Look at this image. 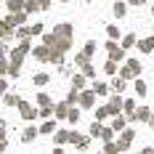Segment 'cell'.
<instances>
[{"mask_svg": "<svg viewBox=\"0 0 154 154\" xmlns=\"http://www.w3.org/2000/svg\"><path fill=\"white\" fill-rule=\"evenodd\" d=\"M138 75H141V64H138V59H125L122 69H120V77H125V80H136Z\"/></svg>", "mask_w": 154, "mask_h": 154, "instance_id": "cell-1", "label": "cell"}, {"mask_svg": "<svg viewBox=\"0 0 154 154\" xmlns=\"http://www.w3.org/2000/svg\"><path fill=\"white\" fill-rule=\"evenodd\" d=\"M19 114H21V120H27V122H35V120H37V117H40V106L35 109L29 104V101H19Z\"/></svg>", "mask_w": 154, "mask_h": 154, "instance_id": "cell-2", "label": "cell"}, {"mask_svg": "<svg viewBox=\"0 0 154 154\" xmlns=\"http://www.w3.org/2000/svg\"><path fill=\"white\" fill-rule=\"evenodd\" d=\"M16 37V24L11 21V16H5V19H0V40H11Z\"/></svg>", "mask_w": 154, "mask_h": 154, "instance_id": "cell-3", "label": "cell"}, {"mask_svg": "<svg viewBox=\"0 0 154 154\" xmlns=\"http://www.w3.org/2000/svg\"><path fill=\"white\" fill-rule=\"evenodd\" d=\"M109 114L114 117V114H122V106H125V98H122V93H112L109 96Z\"/></svg>", "mask_w": 154, "mask_h": 154, "instance_id": "cell-4", "label": "cell"}, {"mask_svg": "<svg viewBox=\"0 0 154 154\" xmlns=\"http://www.w3.org/2000/svg\"><path fill=\"white\" fill-rule=\"evenodd\" d=\"M80 109H93L96 106V91L93 88H88V91H80Z\"/></svg>", "mask_w": 154, "mask_h": 154, "instance_id": "cell-5", "label": "cell"}, {"mask_svg": "<svg viewBox=\"0 0 154 154\" xmlns=\"http://www.w3.org/2000/svg\"><path fill=\"white\" fill-rule=\"evenodd\" d=\"M69 143H75L80 152H85V149L91 146V136H80L77 130H69Z\"/></svg>", "mask_w": 154, "mask_h": 154, "instance_id": "cell-6", "label": "cell"}, {"mask_svg": "<svg viewBox=\"0 0 154 154\" xmlns=\"http://www.w3.org/2000/svg\"><path fill=\"white\" fill-rule=\"evenodd\" d=\"M106 53H109V59H114L117 64L125 61V48H122V45H117L114 40H109V43H106Z\"/></svg>", "mask_w": 154, "mask_h": 154, "instance_id": "cell-7", "label": "cell"}, {"mask_svg": "<svg viewBox=\"0 0 154 154\" xmlns=\"http://www.w3.org/2000/svg\"><path fill=\"white\" fill-rule=\"evenodd\" d=\"M32 56L40 64H48V59H51V45H45V43H43V45H35L32 48Z\"/></svg>", "mask_w": 154, "mask_h": 154, "instance_id": "cell-8", "label": "cell"}, {"mask_svg": "<svg viewBox=\"0 0 154 154\" xmlns=\"http://www.w3.org/2000/svg\"><path fill=\"white\" fill-rule=\"evenodd\" d=\"M69 109H72V104L64 98V101H59V104H56V109H53V117H56V120H66V117H69Z\"/></svg>", "mask_w": 154, "mask_h": 154, "instance_id": "cell-9", "label": "cell"}, {"mask_svg": "<svg viewBox=\"0 0 154 154\" xmlns=\"http://www.w3.org/2000/svg\"><path fill=\"white\" fill-rule=\"evenodd\" d=\"M133 138H136V130H133V128H122V130H120V143H122V149L125 152H128V146H130V143H133Z\"/></svg>", "mask_w": 154, "mask_h": 154, "instance_id": "cell-10", "label": "cell"}, {"mask_svg": "<svg viewBox=\"0 0 154 154\" xmlns=\"http://www.w3.org/2000/svg\"><path fill=\"white\" fill-rule=\"evenodd\" d=\"M37 136H40V128L29 125V128H24V133H21V143H32Z\"/></svg>", "mask_w": 154, "mask_h": 154, "instance_id": "cell-11", "label": "cell"}, {"mask_svg": "<svg viewBox=\"0 0 154 154\" xmlns=\"http://www.w3.org/2000/svg\"><path fill=\"white\" fill-rule=\"evenodd\" d=\"M53 32H56V37H72V35H75V27L64 21V24H56V27H53Z\"/></svg>", "mask_w": 154, "mask_h": 154, "instance_id": "cell-12", "label": "cell"}, {"mask_svg": "<svg viewBox=\"0 0 154 154\" xmlns=\"http://www.w3.org/2000/svg\"><path fill=\"white\" fill-rule=\"evenodd\" d=\"M64 51H59V48H51V59H48V64H53V66H61L64 64Z\"/></svg>", "mask_w": 154, "mask_h": 154, "instance_id": "cell-13", "label": "cell"}, {"mask_svg": "<svg viewBox=\"0 0 154 154\" xmlns=\"http://www.w3.org/2000/svg\"><path fill=\"white\" fill-rule=\"evenodd\" d=\"M152 106H138L136 109V122H149V117H152Z\"/></svg>", "mask_w": 154, "mask_h": 154, "instance_id": "cell-14", "label": "cell"}, {"mask_svg": "<svg viewBox=\"0 0 154 154\" xmlns=\"http://www.w3.org/2000/svg\"><path fill=\"white\" fill-rule=\"evenodd\" d=\"M114 133H117V130H114L112 125H101V130H98V138L106 143V141H112V138H114Z\"/></svg>", "mask_w": 154, "mask_h": 154, "instance_id": "cell-15", "label": "cell"}, {"mask_svg": "<svg viewBox=\"0 0 154 154\" xmlns=\"http://www.w3.org/2000/svg\"><path fill=\"white\" fill-rule=\"evenodd\" d=\"M138 51H141V53H152V51H154V35H152V37L138 40Z\"/></svg>", "mask_w": 154, "mask_h": 154, "instance_id": "cell-16", "label": "cell"}, {"mask_svg": "<svg viewBox=\"0 0 154 154\" xmlns=\"http://www.w3.org/2000/svg\"><path fill=\"white\" fill-rule=\"evenodd\" d=\"M104 152H106V154H117V152H125V149H122V143H120V141L112 138V141L104 143Z\"/></svg>", "mask_w": 154, "mask_h": 154, "instance_id": "cell-17", "label": "cell"}, {"mask_svg": "<svg viewBox=\"0 0 154 154\" xmlns=\"http://www.w3.org/2000/svg\"><path fill=\"white\" fill-rule=\"evenodd\" d=\"M27 11H24V8H21V11H14V14H11V21H14L16 27H21V24H27Z\"/></svg>", "mask_w": 154, "mask_h": 154, "instance_id": "cell-18", "label": "cell"}, {"mask_svg": "<svg viewBox=\"0 0 154 154\" xmlns=\"http://www.w3.org/2000/svg\"><path fill=\"white\" fill-rule=\"evenodd\" d=\"M53 141H56V146H64V143H69V130H59V128H56V133H53Z\"/></svg>", "mask_w": 154, "mask_h": 154, "instance_id": "cell-19", "label": "cell"}, {"mask_svg": "<svg viewBox=\"0 0 154 154\" xmlns=\"http://www.w3.org/2000/svg\"><path fill=\"white\" fill-rule=\"evenodd\" d=\"M29 37H32L29 24H21V27H16V40H29Z\"/></svg>", "mask_w": 154, "mask_h": 154, "instance_id": "cell-20", "label": "cell"}, {"mask_svg": "<svg viewBox=\"0 0 154 154\" xmlns=\"http://www.w3.org/2000/svg\"><path fill=\"white\" fill-rule=\"evenodd\" d=\"M19 101H21V98H19L16 93H5V96H3V104H5L8 109H16V106H19Z\"/></svg>", "mask_w": 154, "mask_h": 154, "instance_id": "cell-21", "label": "cell"}, {"mask_svg": "<svg viewBox=\"0 0 154 154\" xmlns=\"http://www.w3.org/2000/svg\"><path fill=\"white\" fill-rule=\"evenodd\" d=\"M32 82H35L37 88H43V85H48V82H51V75H48V72H37V75L32 77Z\"/></svg>", "mask_w": 154, "mask_h": 154, "instance_id": "cell-22", "label": "cell"}, {"mask_svg": "<svg viewBox=\"0 0 154 154\" xmlns=\"http://www.w3.org/2000/svg\"><path fill=\"white\" fill-rule=\"evenodd\" d=\"M91 88L96 91V96H109L112 93V85H106V82H93Z\"/></svg>", "mask_w": 154, "mask_h": 154, "instance_id": "cell-23", "label": "cell"}, {"mask_svg": "<svg viewBox=\"0 0 154 154\" xmlns=\"http://www.w3.org/2000/svg\"><path fill=\"white\" fill-rule=\"evenodd\" d=\"M112 128L120 133L122 128H128V117H125V114H114V120H112Z\"/></svg>", "mask_w": 154, "mask_h": 154, "instance_id": "cell-24", "label": "cell"}, {"mask_svg": "<svg viewBox=\"0 0 154 154\" xmlns=\"http://www.w3.org/2000/svg\"><path fill=\"white\" fill-rule=\"evenodd\" d=\"M40 133H43V136H53V133H56V122H53V120L48 117L45 122L40 125Z\"/></svg>", "mask_w": 154, "mask_h": 154, "instance_id": "cell-25", "label": "cell"}, {"mask_svg": "<svg viewBox=\"0 0 154 154\" xmlns=\"http://www.w3.org/2000/svg\"><path fill=\"white\" fill-rule=\"evenodd\" d=\"M133 91H136V93L141 96V98H143V96L149 93V85H146V82H143L141 77H136V82H133Z\"/></svg>", "mask_w": 154, "mask_h": 154, "instance_id": "cell-26", "label": "cell"}, {"mask_svg": "<svg viewBox=\"0 0 154 154\" xmlns=\"http://www.w3.org/2000/svg\"><path fill=\"white\" fill-rule=\"evenodd\" d=\"M125 82H128L125 77H117V75H114V80H112V93H122L125 91Z\"/></svg>", "mask_w": 154, "mask_h": 154, "instance_id": "cell-27", "label": "cell"}, {"mask_svg": "<svg viewBox=\"0 0 154 154\" xmlns=\"http://www.w3.org/2000/svg\"><path fill=\"white\" fill-rule=\"evenodd\" d=\"M85 80H88V77L82 75V72H80V75H75V77H72V88H77V91H85Z\"/></svg>", "mask_w": 154, "mask_h": 154, "instance_id": "cell-28", "label": "cell"}, {"mask_svg": "<svg viewBox=\"0 0 154 154\" xmlns=\"http://www.w3.org/2000/svg\"><path fill=\"white\" fill-rule=\"evenodd\" d=\"M136 43H138V37H136V35H125V37H122V43H120V45H122L125 51H128V48H136Z\"/></svg>", "mask_w": 154, "mask_h": 154, "instance_id": "cell-29", "label": "cell"}, {"mask_svg": "<svg viewBox=\"0 0 154 154\" xmlns=\"http://www.w3.org/2000/svg\"><path fill=\"white\" fill-rule=\"evenodd\" d=\"M5 8L14 14V11H21L24 8V0H5Z\"/></svg>", "mask_w": 154, "mask_h": 154, "instance_id": "cell-30", "label": "cell"}, {"mask_svg": "<svg viewBox=\"0 0 154 154\" xmlns=\"http://www.w3.org/2000/svg\"><path fill=\"white\" fill-rule=\"evenodd\" d=\"M24 11H27V14L40 11V0H24Z\"/></svg>", "mask_w": 154, "mask_h": 154, "instance_id": "cell-31", "label": "cell"}, {"mask_svg": "<svg viewBox=\"0 0 154 154\" xmlns=\"http://www.w3.org/2000/svg\"><path fill=\"white\" fill-rule=\"evenodd\" d=\"M8 69H11V59L8 56H0V77L8 75Z\"/></svg>", "mask_w": 154, "mask_h": 154, "instance_id": "cell-32", "label": "cell"}, {"mask_svg": "<svg viewBox=\"0 0 154 154\" xmlns=\"http://www.w3.org/2000/svg\"><path fill=\"white\" fill-rule=\"evenodd\" d=\"M112 11H114V16H117V19H122V16L128 14V5H125V3H120V0H117V3H114V8H112Z\"/></svg>", "mask_w": 154, "mask_h": 154, "instance_id": "cell-33", "label": "cell"}, {"mask_svg": "<svg viewBox=\"0 0 154 154\" xmlns=\"http://www.w3.org/2000/svg\"><path fill=\"white\" fill-rule=\"evenodd\" d=\"M85 64H91V56L82 51V53H77V56H75V66H85Z\"/></svg>", "mask_w": 154, "mask_h": 154, "instance_id": "cell-34", "label": "cell"}, {"mask_svg": "<svg viewBox=\"0 0 154 154\" xmlns=\"http://www.w3.org/2000/svg\"><path fill=\"white\" fill-rule=\"evenodd\" d=\"M104 72H106V75H117V61H114V59H106V64H104Z\"/></svg>", "mask_w": 154, "mask_h": 154, "instance_id": "cell-35", "label": "cell"}, {"mask_svg": "<svg viewBox=\"0 0 154 154\" xmlns=\"http://www.w3.org/2000/svg\"><path fill=\"white\" fill-rule=\"evenodd\" d=\"M35 101H37V106H48V104H53V98H51L48 93H37V98H35Z\"/></svg>", "mask_w": 154, "mask_h": 154, "instance_id": "cell-36", "label": "cell"}, {"mask_svg": "<svg viewBox=\"0 0 154 154\" xmlns=\"http://www.w3.org/2000/svg\"><path fill=\"white\" fill-rule=\"evenodd\" d=\"M93 112H96V120H106V117H112L106 104H104V106H98V109H93Z\"/></svg>", "mask_w": 154, "mask_h": 154, "instance_id": "cell-37", "label": "cell"}, {"mask_svg": "<svg viewBox=\"0 0 154 154\" xmlns=\"http://www.w3.org/2000/svg\"><path fill=\"white\" fill-rule=\"evenodd\" d=\"M53 109H56V104H48V106H40V117H43V120L53 117Z\"/></svg>", "mask_w": 154, "mask_h": 154, "instance_id": "cell-38", "label": "cell"}, {"mask_svg": "<svg viewBox=\"0 0 154 154\" xmlns=\"http://www.w3.org/2000/svg\"><path fill=\"white\" fill-rule=\"evenodd\" d=\"M43 43H45V45H56V32H43Z\"/></svg>", "mask_w": 154, "mask_h": 154, "instance_id": "cell-39", "label": "cell"}, {"mask_svg": "<svg viewBox=\"0 0 154 154\" xmlns=\"http://www.w3.org/2000/svg\"><path fill=\"white\" fill-rule=\"evenodd\" d=\"M106 35H109V40H120V27L109 24V27H106Z\"/></svg>", "mask_w": 154, "mask_h": 154, "instance_id": "cell-40", "label": "cell"}, {"mask_svg": "<svg viewBox=\"0 0 154 154\" xmlns=\"http://www.w3.org/2000/svg\"><path fill=\"white\" fill-rule=\"evenodd\" d=\"M66 101H69V104H77V101H80V91H77V88H69V93H66Z\"/></svg>", "mask_w": 154, "mask_h": 154, "instance_id": "cell-41", "label": "cell"}, {"mask_svg": "<svg viewBox=\"0 0 154 154\" xmlns=\"http://www.w3.org/2000/svg\"><path fill=\"white\" fill-rule=\"evenodd\" d=\"M80 69H82V75L88 77V80H91V77H96V66H93V64H85V66H80Z\"/></svg>", "mask_w": 154, "mask_h": 154, "instance_id": "cell-42", "label": "cell"}, {"mask_svg": "<svg viewBox=\"0 0 154 154\" xmlns=\"http://www.w3.org/2000/svg\"><path fill=\"white\" fill-rule=\"evenodd\" d=\"M72 125H77V120H80V109H75V104H72V109H69V117H66Z\"/></svg>", "mask_w": 154, "mask_h": 154, "instance_id": "cell-43", "label": "cell"}, {"mask_svg": "<svg viewBox=\"0 0 154 154\" xmlns=\"http://www.w3.org/2000/svg\"><path fill=\"white\" fill-rule=\"evenodd\" d=\"M88 130H91V138H98V130H101V120H96V122H93Z\"/></svg>", "mask_w": 154, "mask_h": 154, "instance_id": "cell-44", "label": "cell"}, {"mask_svg": "<svg viewBox=\"0 0 154 154\" xmlns=\"http://www.w3.org/2000/svg\"><path fill=\"white\" fill-rule=\"evenodd\" d=\"M82 51H85V53H88V56H93V53H96V40H88V43H85V48H82Z\"/></svg>", "mask_w": 154, "mask_h": 154, "instance_id": "cell-45", "label": "cell"}, {"mask_svg": "<svg viewBox=\"0 0 154 154\" xmlns=\"http://www.w3.org/2000/svg\"><path fill=\"white\" fill-rule=\"evenodd\" d=\"M11 48H8V40H0V56H8Z\"/></svg>", "mask_w": 154, "mask_h": 154, "instance_id": "cell-46", "label": "cell"}, {"mask_svg": "<svg viewBox=\"0 0 154 154\" xmlns=\"http://www.w3.org/2000/svg\"><path fill=\"white\" fill-rule=\"evenodd\" d=\"M5 93H8V80H5V77H0V98H3Z\"/></svg>", "mask_w": 154, "mask_h": 154, "instance_id": "cell-47", "label": "cell"}, {"mask_svg": "<svg viewBox=\"0 0 154 154\" xmlns=\"http://www.w3.org/2000/svg\"><path fill=\"white\" fill-rule=\"evenodd\" d=\"M29 29H32V35H43L45 27H43V24H29Z\"/></svg>", "mask_w": 154, "mask_h": 154, "instance_id": "cell-48", "label": "cell"}, {"mask_svg": "<svg viewBox=\"0 0 154 154\" xmlns=\"http://www.w3.org/2000/svg\"><path fill=\"white\" fill-rule=\"evenodd\" d=\"M5 133H8V125H5V120H0V138H5Z\"/></svg>", "mask_w": 154, "mask_h": 154, "instance_id": "cell-49", "label": "cell"}, {"mask_svg": "<svg viewBox=\"0 0 154 154\" xmlns=\"http://www.w3.org/2000/svg\"><path fill=\"white\" fill-rule=\"evenodd\" d=\"M61 75H64V77L72 75V66H69V64H61Z\"/></svg>", "mask_w": 154, "mask_h": 154, "instance_id": "cell-50", "label": "cell"}, {"mask_svg": "<svg viewBox=\"0 0 154 154\" xmlns=\"http://www.w3.org/2000/svg\"><path fill=\"white\" fill-rule=\"evenodd\" d=\"M51 3H53V0H40V11H48V8H51Z\"/></svg>", "mask_w": 154, "mask_h": 154, "instance_id": "cell-51", "label": "cell"}, {"mask_svg": "<svg viewBox=\"0 0 154 154\" xmlns=\"http://www.w3.org/2000/svg\"><path fill=\"white\" fill-rule=\"evenodd\" d=\"M5 149H8V141H5V138H0V154L5 152Z\"/></svg>", "mask_w": 154, "mask_h": 154, "instance_id": "cell-52", "label": "cell"}, {"mask_svg": "<svg viewBox=\"0 0 154 154\" xmlns=\"http://www.w3.org/2000/svg\"><path fill=\"white\" fill-rule=\"evenodd\" d=\"M128 3H130V5H136V8H141V5H143L146 0H128Z\"/></svg>", "mask_w": 154, "mask_h": 154, "instance_id": "cell-53", "label": "cell"}, {"mask_svg": "<svg viewBox=\"0 0 154 154\" xmlns=\"http://www.w3.org/2000/svg\"><path fill=\"white\" fill-rule=\"evenodd\" d=\"M149 128L154 130V112H152V117H149Z\"/></svg>", "mask_w": 154, "mask_h": 154, "instance_id": "cell-54", "label": "cell"}, {"mask_svg": "<svg viewBox=\"0 0 154 154\" xmlns=\"http://www.w3.org/2000/svg\"><path fill=\"white\" fill-rule=\"evenodd\" d=\"M152 14H154V3H152Z\"/></svg>", "mask_w": 154, "mask_h": 154, "instance_id": "cell-55", "label": "cell"}, {"mask_svg": "<svg viewBox=\"0 0 154 154\" xmlns=\"http://www.w3.org/2000/svg\"><path fill=\"white\" fill-rule=\"evenodd\" d=\"M61 3H69V0H61Z\"/></svg>", "mask_w": 154, "mask_h": 154, "instance_id": "cell-56", "label": "cell"}]
</instances>
